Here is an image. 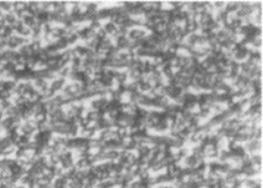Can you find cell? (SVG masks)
<instances>
[{
	"label": "cell",
	"instance_id": "3957f363",
	"mask_svg": "<svg viewBox=\"0 0 263 188\" xmlns=\"http://www.w3.org/2000/svg\"><path fill=\"white\" fill-rule=\"evenodd\" d=\"M115 31H117V28L115 27V25L113 23H109L105 26V32H108V33H114Z\"/></svg>",
	"mask_w": 263,
	"mask_h": 188
},
{
	"label": "cell",
	"instance_id": "7a4b0ae2",
	"mask_svg": "<svg viewBox=\"0 0 263 188\" xmlns=\"http://www.w3.org/2000/svg\"><path fill=\"white\" fill-rule=\"evenodd\" d=\"M251 45L254 47V48L258 49L262 46V38L261 37H257V38H254L251 42Z\"/></svg>",
	"mask_w": 263,
	"mask_h": 188
},
{
	"label": "cell",
	"instance_id": "6da1fadb",
	"mask_svg": "<svg viewBox=\"0 0 263 188\" xmlns=\"http://www.w3.org/2000/svg\"><path fill=\"white\" fill-rule=\"evenodd\" d=\"M128 34H129V38L132 41H137L146 37V31L143 29H131V31H129Z\"/></svg>",
	"mask_w": 263,
	"mask_h": 188
}]
</instances>
